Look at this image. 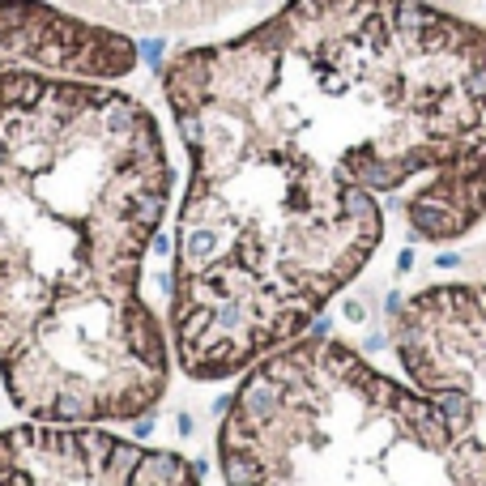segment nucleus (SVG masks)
Here are the masks:
<instances>
[{
	"mask_svg": "<svg viewBox=\"0 0 486 486\" xmlns=\"http://www.w3.org/2000/svg\"><path fill=\"white\" fill-rule=\"evenodd\" d=\"M188 149L171 350L231 380L303 337L401 222L486 218V26L431 0H286L162 69Z\"/></svg>",
	"mask_w": 486,
	"mask_h": 486,
	"instance_id": "1",
	"label": "nucleus"
},
{
	"mask_svg": "<svg viewBox=\"0 0 486 486\" xmlns=\"http://www.w3.org/2000/svg\"><path fill=\"white\" fill-rule=\"evenodd\" d=\"M171 180L145 102L0 65V380L26 418L98 426L162 401L141 269Z\"/></svg>",
	"mask_w": 486,
	"mask_h": 486,
	"instance_id": "2",
	"label": "nucleus"
},
{
	"mask_svg": "<svg viewBox=\"0 0 486 486\" xmlns=\"http://www.w3.org/2000/svg\"><path fill=\"white\" fill-rule=\"evenodd\" d=\"M389 358L303 333L243 371L227 486H486V282L389 295Z\"/></svg>",
	"mask_w": 486,
	"mask_h": 486,
	"instance_id": "3",
	"label": "nucleus"
},
{
	"mask_svg": "<svg viewBox=\"0 0 486 486\" xmlns=\"http://www.w3.org/2000/svg\"><path fill=\"white\" fill-rule=\"evenodd\" d=\"M0 486H201V469L94 422H22L0 431Z\"/></svg>",
	"mask_w": 486,
	"mask_h": 486,
	"instance_id": "4",
	"label": "nucleus"
},
{
	"mask_svg": "<svg viewBox=\"0 0 486 486\" xmlns=\"http://www.w3.org/2000/svg\"><path fill=\"white\" fill-rule=\"evenodd\" d=\"M0 43L30 56L34 65L81 77H116L133 65L124 39L81 26L56 9L34 5V0H0Z\"/></svg>",
	"mask_w": 486,
	"mask_h": 486,
	"instance_id": "5",
	"label": "nucleus"
},
{
	"mask_svg": "<svg viewBox=\"0 0 486 486\" xmlns=\"http://www.w3.org/2000/svg\"><path fill=\"white\" fill-rule=\"evenodd\" d=\"M436 269H461V252H440V256H436Z\"/></svg>",
	"mask_w": 486,
	"mask_h": 486,
	"instance_id": "6",
	"label": "nucleus"
},
{
	"mask_svg": "<svg viewBox=\"0 0 486 486\" xmlns=\"http://www.w3.org/2000/svg\"><path fill=\"white\" fill-rule=\"evenodd\" d=\"M410 269H414V252L405 248V252L397 256V274H410Z\"/></svg>",
	"mask_w": 486,
	"mask_h": 486,
	"instance_id": "7",
	"label": "nucleus"
}]
</instances>
